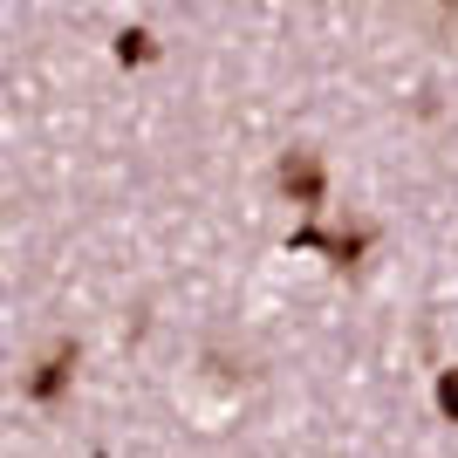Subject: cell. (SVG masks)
Wrapping results in <instances>:
<instances>
[{
	"instance_id": "obj_1",
	"label": "cell",
	"mask_w": 458,
	"mask_h": 458,
	"mask_svg": "<svg viewBox=\"0 0 458 458\" xmlns=\"http://www.w3.org/2000/svg\"><path fill=\"white\" fill-rule=\"evenodd\" d=\"M69 383H76V335H55V343H48V356L35 363V377L21 383V390H28L35 403H55Z\"/></svg>"
},
{
	"instance_id": "obj_2",
	"label": "cell",
	"mask_w": 458,
	"mask_h": 458,
	"mask_svg": "<svg viewBox=\"0 0 458 458\" xmlns=\"http://www.w3.org/2000/svg\"><path fill=\"white\" fill-rule=\"evenodd\" d=\"M274 185H281V199H294V206H322V157L308 151V144H294V151L281 157V172H274Z\"/></svg>"
},
{
	"instance_id": "obj_3",
	"label": "cell",
	"mask_w": 458,
	"mask_h": 458,
	"mask_svg": "<svg viewBox=\"0 0 458 458\" xmlns=\"http://www.w3.org/2000/svg\"><path fill=\"white\" fill-rule=\"evenodd\" d=\"M294 247H322L335 267H356V260H363V247H369V226H349V233H315V226H301V233H294Z\"/></svg>"
},
{
	"instance_id": "obj_4",
	"label": "cell",
	"mask_w": 458,
	"mask_h": 458,
	"mask_svg": "<svg viewBox=\"0 0 458 458\" xmlns=\"http://www.w3.org/2000/svg\"><path fill=\"white\" fill-rule=\"evenodd\" d=\"M116 55H123V62H151L157 48H151V35H144V28H131V35L116 41Z\"/></svg>"
},
{
	"instance_id": "obj_5",
	"label": "cell",
	"mask_w": 458,
	"mask_h": 458,
	"mask_svg": "<svg viewBox=\"0 0 458 458\" xmlns=\"http://www.w3.org/2000/svg\"><path fill=\"white\" fill-rule=\"evenodd\" d=\"M438 411H445V418H458V369H445V377H438Z\"/></svg>"
}]
</instances>
